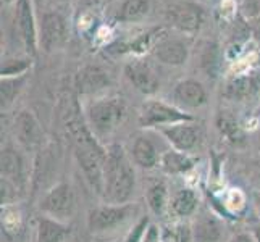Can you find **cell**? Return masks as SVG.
<instances>
[{
    "label": "cell",
    "instance_id": "22",
    "mask_svg": "<svg viewBox=\"0 0 260 242\" xmlns=\"http://www.w3.org/2000/svg\"><path fill=\"white\" fill-rule=\"evenodd\" d=\"M150 10L149 0H124L118 10V20L120 21H139L142 20Z\"/></svg>",
    "mask_w": 260,
    "mask_h": 242
},
{
    "label": "cell",
    "instance_id": "15",
    "mask_svg": "<svg viewBox=\"0 0 260 242\" xmlns=\"http://www.w3.org/2000/svg\"><path fill=\"white\" fill-rule=\"evenodd\" d=\"M160 157L158 152L149 137L141 136L134 141L133 144V158L136 161V165H139L141 168L144 169H152L155 168L160 163Z\"/></svg>",
    "mask_w": 260,
    "mask_h": 242
},
{
    "label": "cell",
    "instance_id": "31",
    "mask_svg": "<svg viewBox=\"0 0 260 242\" xmlns=\"http://www.w3.org/2000/svg\"><path fill=\"white\" fill-rule=\"evenodd\" d=\"M254 203H255L257 210L260 212V192H255V194H254Z\"/></svg>",
    "mask_w": 260,
    "mask_h": 242
},
{
    "label": "cell",
    "instance_id": "19",
    "mask_svg": "<svg viewBox=\"0 0 260 242\" xmlns=\"http://www.w3.org/2000/svg\"><path fill=\"white\" fill-rule=\"evenodd\" d=\"M160 166L168 175H181L189 171L194 166V160L189 158V155L179 150H168L160 157Z\"/></svg>",
    "mask_w": 260,
    "mask_h": 242
},
{
    "label": "cell",
    "instance_id": "13",
    "mask_svg": "<svg viewBox=\"0 0 260 242\" xmlns=\"http://www.w3.org/2000/svg\"><path fill=\"white\" fill-rule=\"evenodd\" d=\"M154 57L168 66H181L187 61L189 49L181 39H162L154 47Z\"/></svg>",
    "mask_w": 260,
    "mask_h": 242
},
{
    "label": "cell",
    "instance_id": "25",
    "mask_svg": "<svg viewBox=\"0 0 260 242\" xmlns=\"http://www.w3.org/2000/svg\"><path fill=\"white\" fill-rule=\"evenodd\" d=\"M217 126L221 131V134H225V136H228V137H233L238 134V123L228 112H221L218 115Z\"/></svg>",
    "mask_w": 260,
    "mask_h": 242
},
{
    "label": "cell",
    "instance_id": "17",
    "mask_svg": "<svg viewBox=\"0 0 260 242\" xmlns=\"http://www.w3.org/2000/svg\"><path fill=\"white\" fill-rule=\"evenodd\" d=\"M192 237L196 242H220L221 226L218 220L209 213L201 215L192 226Z\"/></svg>",
    "mask_w": 260,
    "mask_h": 242
},
{
    "label": "cell",
    "instance_id": "3",
    "mask_svg": "<svg viewBox=\"0 0 260 242\" xmlns=\"http://www.w3.org/2000/svg\"><path fill=\"white\" fill-rule=\"evenodd\" d=\"M39 209L49 218L67 223L73 218L76 209L75 191L70 183H58L42 197Z\"/></svg>",
    "mask_w": 260,
    "mask_h": 242
},
{
    "label": "cell",
    "instance_id": "29",
    "mask_svg": "<svg viewBox=\"0 0 260 242\" xmlns=\"http://www.w3.org/2000/svg\"><path fill=\"white\" fill-rule=\"evenodd\" d=\"M252 34H254V39L257 41V44L260 46V23H257L254 26V29H252Z\"/></svg>",
    "mask_w": 260,
    "mask_h": 242
},
{
    "label": "cell",
    "instance_id": "28",
    "mask_svg": "<svg viewBox=\"0 0 260 242\" xmlns=\"http://www.w3.org/2000/svg\"><path fill=\"white\" fill-rule=\"evenodd\" d=\"M231 242H255V240H254L252 234H239V236H236L235 239H233Z\"/></svg>",
    "mask_w": 260,
    "mask_h": 242
},
{
    "label": "cell",
    "instance_id": "26",
    "mask_svg": "<svg viewBox=\"0 0 260 242\" xmlns=\"http://www.w3.org/2000/svg\"><path fill=\"white\" fill-rule=\"evenodd\" d=\"M18 197V186L2 178V203L8 205Z\"/></svg>",
    "mask_w": 260,
    "mask_h": 242
},
{
    "label": "cell",
    "instance_id": "5",
    "mask_svg": "<svg viewBox=\"0 0 260 242\" xmlns=\"http://www.w3.org/2000/svg\"><path fill=\"white\" fill-rule=\"evenodd\" d=\"M136 207L131 203H107L91 210L87 217V226L92 232H105L123 225L131 218Z\"/></svg>",
    "mask_w": 260,
    "mask_h": 242
},
{
    "label": "cell",
    "instance_id": "18",
    "mask_svg": "<svg viewBox=\"0 0 260 242\" xmlns=\"http://www.w3.org/2000/svg\"><path fill=\"white\" fill-rule=\"evenodd\" d=\"M0 163H2V178L12 181L16 186H20L23 183V179H24V160L16 150L5 149L2 152Z\"/></svg>",
    "mask_w": 260,
    "mask_h": 242
},
{
    "label": "cell",
    "instance_id": "27",
    "mask_svg": "<svg viewBox=\"0 0 260 242\" xmlns=\"http://www.w3.org/2000/svg\"><path fill=\"white\" fill-rule=\"evenodd\" d=\"M217 50H215V46H210V44H205L204 47V53H202V65L207 68L209 71L213 68V65L217 63Z\"/></svg>",
    "mask_w": 260,
    "mask_h": 242
},
{
    "label": "cell",
    "instance_id": "4",
    "mask_svg": "<svg viewBox=\"0 0 260 242\" xmlns=\"http://www.w3.org/2000/svg\"><path fill=\"white\" fill-rule=\"evenodd\" d=\"M194 118L191 115H187L179 107L167 103L164 100H147L142 105L139 113V124L141 128H165L172 126L176 123L192 121Z\"/></svg>",
    "mask_w": 260,
    "mask_h": 242
},
{
    "label": "cell",
    "instance_id": "6",
    "mask_svg": "<svg viewBox=\"0 0 260 242\" xmlns=\"http://www.w3.org/2000/svg\"><path fill=\"white\" fill-rule=\"evenodd\" d=\"M164 20L183 32H196L204 21V13L191 2H175L165 7Z\"/></svg>",
    "mask_w": 260,
    "mask_h": 242
},
{
    "label": "cell",
    "instance_id": "12",
    "mask_svg": "<svg viewBox=\"0 0 260 242\" xmlns=\"http://www.w3.org/2000/svg\"><path fill=\"white\" fill-rule=\"evenodd\" d=\"M18 24H20V32L24 42V47L31 55H36L39 42V28L36 24V18L32 13L31 0H18Z\"/></svg>",
    "mask_w": 260,
    "mask_h": 242
},
{
    "label": "cell",
    "instance_id": "24",
    "mask_svg": "<svg viewBox=\"0 0 260 242\" xmlns=\"http://www.w3.org/2000/svg\"><path fill=\"white\" fill-rule=\"evenodd\" d=\"M146 197H147L149 209L154 212L155 215H160L165 210L167 202H168V189H167V186L164 183H155L154 186L149 187Z\"/></svg>",
    "mask_w": 260,
    "mask_h": 242
},
{
    "label": "cell",
    "instance_id": "2",
    "mask_svg": "<svg viewBox=\"0 0 260 242\" xmlns=\"http://www.w3.org/2000/svg\"><path fill=\"white\" fill-rule=\"evenodd\" d=\"M124 115H126V105L123 98H95L86 109V123L95 137H105L120 126Z\"/></svg>",
    "mask_w": 260,
    "mask_h": 242
},
{
    "label": "cell",
    "instance_id": "30",
    "mask_svg": "<svg viewBox=\"0 0 260 242\" xmlns=\"http://www.w3.org/2000/svg\"><path fill=\"white\" fill-rule=\"evenodd\" d=\"M252 237H254L255 242H260V226H258V228H254V231H252Z\"/></svg>",
    "mask_w": 260,
    "mask_h": 242
},
{
    "label": "cell",
    "instance_id": "20",
    "mask_svg": "<svg viewBox=\"0 0 260 242\" xmlns=\"http://www.w3.org/2000/svg\"><path fill=\"white\" fill-rule=\"evenodd\" d=\"M197 195L191 189H179L170 200V209L176 217H189L197 209Z\"/></svg>",
    "mask_w": 260,
    "mask_h": 242
},
{
    "label": "cell",
    "instance_id": "16",
    "mask_svg": "<svg viewBox=\"0 0 260 242\" xmlns=\"http://www.w3.org/2000/svg\"><path fill=\"white\" fill-rule=\"evenodd\" d=\"M68 234H70V229L65 223L49 218V217H42L38 221L36 242H63Z\"/></svg>",
    "mask_w": 260,
    "mask_h": 242
},
{
    "label": "cell",
    "instance_id": "8",
    "mask_svg": "<svg viewBox=\"0 0 260 242\" xmlns=\"http://www.w3.org/2000/svg\"><path fill=\"white\" fill-rule=\"evenodd\" d=\"M67 39V21L57 12L44 13L39 24V44L46 52L58 49Z\"/></svg>",
    "mask_w": 260,
    "mask_h": 242
},
{
    "label": "cell",
    "instance_id": "14",
    "mask_svg": "<svg viewBox=\"0 0 260 242\" xmlns=\"http://www.w3.org/2000/svg\"><path fill=\"white\" fill-rule=\"evenodd\" d=\"M15 134L16 139L20 141L26 149H32L39 146L42 139V131L38 120L34 118L31 112H21L15 120Z\"/></svg>",
    "mask_w": 260,
    "mask_h": 242
},
{
    "label": "cell",
    "instance_id": "9",
    "mask_svg": "<svg viewBox=\"0 0 260 242\" xmlns=\"http://www.w3.org/2000/svg\"><path fill=\"white\" fill-rule=\"evenodd\" d=\"M76 91L81 95H94L110 86L109 73L99 65H86L78 71L75 78Z\"/></svg>",
    "mask_w": 260,
    "mask_h": 242
},
{
    "label": "cell",
    "instance_id": "23",
    "mask_svg": "<svg viewBox=\"0 0 260 242\" xmlns=\"http://www.w3.org/2000/svg\"><path fill=\"white\" fill-rule=\"evenodd\" d=\"M24 83H26V75L2 78V91H0V95H2V110L8 109L12 105L15 97L21 92Z\"/></svg>",
    "mask_w": 260,
    "mask_h": 242
},
{
    "label": "cell",
    "instance_id": "10",
    "mask_svg": "<svg viewBox=\"0 0 260 242\" xmlns=\"http://www.w3.org/2000/svg\"><path fill=\"white\" fill-rule=\"evenodd\" d=\"M160 132L164 134V137L172 144L175 150L179 152H191L199 144V129H197L192 121L176 123L172 126L160 128Z\"/></svg>",
    "mask_w": 260,
    "mask_h": 242
},
{
    "label": "cell",
    "instance_id": "32",
    "mask_svg": "<svg viewBox=\"0 0 260 242\" xmlns=\"http://www.w3.org/2000/svg\"><path fill=\"white\" fill-rule=\"evenodd\" d=\"M257 115L260 116V107H258V109H257Z\"/></svg>",
    "mask_w": 260,
    "mask_h": 242
},
{
    "label": "cell",
    "instance_id": "1",
    "mask_svg": "<svg viewBox=\"0 0 260 242\" xmlns=\"http://www.w3.org/2000/svg\"><path fill=\"white\" fill-rule=\"evenodd\" d=\"M136 189V171L121 146L107 150L104 171V200L107 203H129Z\"/></svg>",
    "mask_w": 260,
    "mask_h": 242
},
{
    "label": "cell",
    "instance_id": "11",
    "mask_svg": "<svg viewBox=\"0 0 260 242\" xmlns=\"http://www.w3.org/2000/svg\"><path fill=\"white\" fill-rule=\"evenodd\" d=\"M173 100L181 110L199 109L207 102V91L199 81L183 79L173 89Z\"/></svg>",
    "mask_w": 260,
    "mask_h": 242
},
{
    "label": "cell",
    "instance_id": "21",
    "mask_svg": "<svg viewBox=\"0 0 260 242\" xmlns=\"http://www.w3.org/2000/svg\"><path fill=\"white\" fill-rule=\"evenodd\" d=\"M255 81L250 76H236L230 79L225 87V95L231 100H243L255 91Z\"/></svg>",
    "mask_w": 260,
    "mask_h": 242
},
{
    "label": "cell",
    "instance_id": "7",
    "mask_svg": "<svg viewBox=\"0 0 260 242\" xmlns=\"http://www.w3.org/2000/svg\"><path fill=\"white\" fill-rule=\"evenodd\" d=\"M124 76L138 92L144 95H152L158 91L160 79L146 60H131L124 66Z\"/></svg>",
    "mask_w": 260,
    "mask_h": 242
}]
</instances>
